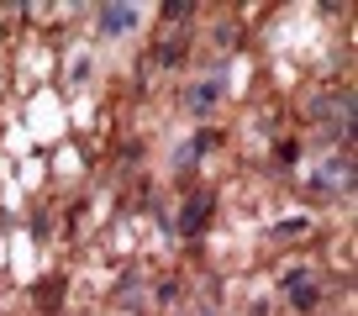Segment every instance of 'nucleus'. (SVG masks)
Segmentation results:
<instances>
[{"label": "nucleus", "mask_w": 358, "mask_h": 316, "mask_svg": "<svg viewBox=\"0 0 358 316\" xmlns=\"http://www.w3.org/2000/svg\"><path fill=\"white\" fill-rule=\"evenodd\" d=\"M101 22H106V32H111V37H116V32H122V27H132V22H137V16H132V11H127V6H106V11H101Z\"/></svg>", "instance_id": "1"}]
</instances>
